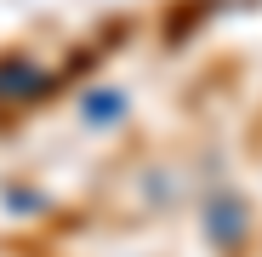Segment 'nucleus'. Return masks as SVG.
<instances>
[{"label":"nucleus","instance_id":"4","mask_svg":"<svg viewBox=\"0 0 262 257\" xmlns=\"http://www.w3.org/2000/svg\"><path fill=\"white\" fill-rule=\"evenodd\" d=\"M12 206H17V211H40L46 200H40V194H23V189H12Z\"/></svg>","mask_w":262,"mask_h":257},{"label":"nucleus","instance_id":"3","mask_svg":"<svg viewBox=\"0 0 262 257\" xmlns=\"http://www.w3.org/2000/svg\"><path fill=\"white\" fill-rule=\"evenodd\" d=\"M125 109H131V97L120 92V86H97V92L80 97V120H85V126H120Z\"/></svg>","mask_w":262,"mask_h":257},{"label":"nucleus","instance_id":"1","mask_svg":"<svg viewBox=\"0 0 262 257\" xmlns=\"http://www.w3.org/2000/svg\"><path fill=\"white\" fill-rule=\"evenodd\" d=\"M245 229H251V211H245L239 189H211L205 194V234H211V246H239Z\"/></svg>","mask_w":262,"mask_h":257},{"label":"nucleus","instance_id":"2","mask_svg":"<svg viewBox=\"0 0 262 257\" xmlns=\"http://www.w3.org/2000/svg\"><path fill=\"white\" fill-rule=\"evenodd\" d=\"M40 92H52V74L29 57H0V97L6 103H34Z\"/></svg>","mask_w":262,"mask_h":257}]
</instances>
